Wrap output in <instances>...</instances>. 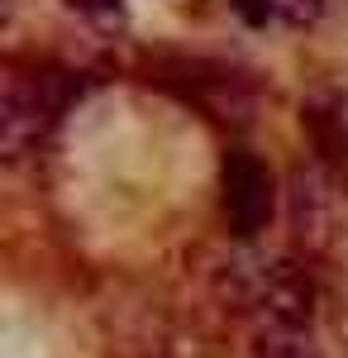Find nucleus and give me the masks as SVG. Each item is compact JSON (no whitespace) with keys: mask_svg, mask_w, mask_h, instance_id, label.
Segmentation results:
<instances>
[{"mask_svg":"<svg viewBox=\"0 0 348 358\" xmlns=\"http://www.w3.org/2000/svg\"><path fill=\"white\" fill-rule=\"evenodd\" d=\"M72 86L62 72L38 67V62H5L0 67V153L5 158H24L29 148H38L57 115L67 110Z\"/></svg>","mask_w":348,"mask_h":358,"instance_id":"nucleus-1","label":"nucleus"},{"mask_svg":"<svg viewBox=\"0 0 348 358\" xmlns=\"http://www.w3.org/2000/svg\"><path fill=\"white\" fill-rule=\"evenodd\" d=\"M272 201H277L272 196V172L263 167V158L248 153V148H234L224 158V172H219V206H224L229 234L253 239L272 220Z\"/></svg>","mask_w":348,"mask_h":358,"instance_id":"nucleus-2","label":"nucleus"},{"mask_svg":"<svg viewBox=\"0 0 348 358\" xmlns=\"http://www.w3.org/2000/svg\"><path fill=\"white\" fill-rule=\"evenodd\" d=\"M263 10H268V15H282V20H291V24H310V20L324 10V0H263Z\"/></svg>","mask_w":348,"mask_h":358,"instance_id":"nucleus-3","label":"nucleus"},{"mask_svg":"<svg viewBox=\"0 0 348 358\" xmlns=\"http://www.w3.org/2000/svg\"><path fill=\"white\" fill-rule=\"evenodd\" d=\"M67 5H77L86 15H101V10H115V0H67Z\"/></svg>","mask_w":348,"mask_h":358,"instance_id":"nucleus-4","label":"nucleus"}]
</instances>
